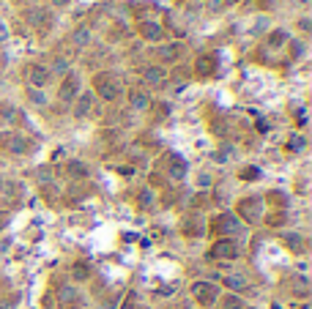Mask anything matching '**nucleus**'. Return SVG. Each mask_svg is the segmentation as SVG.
I'll return each mask as SVG.
<instances>
[{"label": "nucleus", "mask_w": 312, "mask_h": 309, "mask_svg": "<svg viewBox=\"0 0 312 309\" xmlns=\"http://www.w3.org/2000/svg\"><path fill=\"white\" fill-rule=\"evenodd\" d=\"M192 296H195V301L200 306H211V304H217V298H219V288L214 282H195L192 284Z\"/></svg>", "instance_id": "f257e3e1"}, {"label": "nucleus", "mask_w": 312, "mask_h": 309, "mask_svg": "<svg viewBox=\"0 0 312 309\" xmlns=\"http://www.w3.org/2000/svg\"><path fill=\"white\" fill-rule=\"evenodd\" d=\"M93 88H96V93H99L101 99H107V101H113V99L121 96V82H118L115 77H110V74H99V77H96Z\"/></svg>", "instance_id": "f03ea898"}, {"label": "nucleus", "mask_w": 312, "mask_h": 309, "mask_svg": "<svg viewBox=\"0 0 312 309\" xmlns=\"http://www.w3.org/2000/svg\"><path fill=\"white\" fill-rule=\"evenodd\" d=\"M238 216L246 219V222H258L263 216V200H260L258 194L244 197V200L238 203Z\"/></svg>", "instance_id": "7ed1b4c3"}, {"label": "nucleus", "mask_w": 312, "mask_h": 309, "mask_svg": "<svg viewBox=\"0 0 312 309\" xmlns=\"http://www.w3.org/2000/svg\"><path fill=\"white\" fill-rule=\"evenodd\" d=\"M211 257H219V260H233L238 257V247L230 238H222L214 244V249H211Z\"/></svg>", "instance_id": "20e7f679"}, {"label": "nucleus", "mask_w": 312, "mask_h": 309, "mask_svg": "<svg viewBox=\"0 0 312 309\" xmlns=\"http://www.w3.org/2000/svg\"><path fill=\"white\" fill-rule=\"evenodd\" d=\"M217 230L219 233H225V235H236L238 230H241V219L233 216V213H222V216H217Z\"/></svg>", "instance_id": "39448f33"}, {"label": "nucleus", "mask_w": 312, "mask_h": 309, "mask_svg": "<svg viewBox=\"0 0 312 309\" xmlns=\"http://www.w3.org/2000/svg\"><path fill=\"white\" fill-rule=\"evenodd\" d=\"M25 74H28V82L33 85V88H41V85L50 82V69H44V66H28Z\"/></svg>", "instance_id": "423d86ee"}, {"label": "nucleus", "mask_w": 312, "mask_h": 309, "mask_svg": "<svg viewBox=\"0 0 312 309\" xmlns=\"http://www.w3.org/2000/svg\"><path fill=\"white\" fill-rule=\"evenodd\" d=\"M167 175L175 178V181L186 175V162H183L178 153H170V156H167Z\"/></svg>", "instance_id": "0eeeda50"}, {"label": "nucleus", "mask_w": 312, "mask_h": 309, "mask_svg": "<svg viewBox=\"0 0 312 309\" xmlns=\"http://www.w3.org/2000/svg\"><path fill=\"white\" fill-rule=\"evenodd\" d=\"M77 91H79V77L77 74H69L66 80H63V85H60V93L58 96L63 99V101H71L77 96Z\"/></svg>", "instance_id": "6e6552de"}, {"label": "nucleus", "mask_w": 312, "mask_h": 309, "mask_svg": "<svg viewBox=\"0 0 312 309\" xmlns=\"http://www.w3.org/2000/svg\"><path fill=\"white\" fill-rule=\"evenodd\" d=\"M58 304L63 309H69L71 304H77V288H74V284H63V288L58 290Z\"/></svg>", "instance_id": "1a4fd4ad"}, {"label": "nucleus", "mask_w": 312, "mask_h": 309, "mask_svg": "<svg viewBox=\"0 0 312 309\" xmlns=\"http://www.w3.org/2000/svg\"><path fill=\"white\" fill-rule=\"evenodd\" d=\"M140 33L145 38H151V41H156V38H162V25H159V22H142Z\"/></svg>", "instance_id": "9d476101"}, {"label": "nucleus", "mask_w": 312, "mask_h": 309, "mask_svg": "<svg viewBox=\"0 0 312 309\" xmlns=\"http://www.w3.org/2000/svg\"><path fill=\"white\" fill-rule=\"evenodd\" d=\"M91 107H93V93H82V99H79V104H77V109H74V115H77V118H88Z\"/></svg>", "instance_id": "9b49d317"}, {"label": "nucleus", "mask_w": 312, "mask_h": 309, "mask_svg": "<svg viewBox=\"0 0 312 309\" xmlns=\"http://www.w3.org/2000/svg\"><path fill=\"white\" fill-rule=\"evenodd\" d=\"M66 172H69V178H85V175H88V167H85L82 162L71 159V162L66 164Z\"/></svg>", "instance_id": "f8f14e48"}, {"label": "nucleus", "mask_w": 312, "mask_h": 309, "mask_svg": "<svg viewBox=\"0 0 312 309\" xmlns=\"http://www.w3.org/2000/svg\"><path fill=\"white\" fill-rule=\"evenodd\" d=\"M222 284H225L227 290L238 293V290H244V288H246V279H244V276H225V279H222Z\"/></svg>", "instance_id": "ddd939ff"}, {"label": "nucleus", "mask_w": 312, "mask_h": 309, "mask_svg": "<svg viewBox=\"0 0 312 309\" xmlns=\"http://www.w3.org/2000/svg\"><path fill=\"white\" fill-rule=\"evenodd\" d=\"M219 309H244V301L236 296V293H227L225 298H222V306Z\"/></svg>", "instance_id": "4468645a"}, {"label": "nucleus", "mask_w": 312, "mask_h": 309, "mask_svg": "<svg viewBox=\"0 0 312 309\" xmlns=\"http://www.w3.org/2000/svg\"><path fill=\"white\" fill-rule=\"evenodd\" d=\"M285 247L293 249V252H304V238L296 235V233H290V235H285Z\"/></svg>", "instance_id": "2eb2a0df"}, {"label": "nucleus", "mask_w": 312, "mask_h": 309, "mask_svg": "<svg viewBox=\"0 0 312 309\" xmlns=\"http://www.w3.org/2000/svg\"><path fill=\"white\" fill-rule=\"evenodd\" d=\"M148 104H151V101H148V96H145L142 91H134V93H132V107H134V109H145Z\"/></svg>", "instance_id": "dca6fc26"}, {"label": "nucleus", "mask_w": 312, "mask_h": 309, "mask_svg": "<svg viewBox=\"0 0 312 309\" xmlns=\"http://www.w3.org/2000/svg\"><path fill=\"white\" fill-rule=\"evenodd\" d=\"M71 276H74L77 282H82V279H88V276H91V271H88L85 263H74V268H71Z\"/></svg>", "instance_id": "f3484780"}, {"label": "nucleus", "mask_w": 312, "mask_h": 309, "mask_svg": "<svg viewBox=\"0 0 312 309\" xmlns=\"http://www.w3.org/2000/svg\"><path fill=\"white\" fill-rule=\"evenodd\" d=\"M145 80L148 82H162L164 80V69H156V66L145 69Z\"/></svg>", "instance_id": "a211bd4d"}, {"label": "nucleus", "mask_w": 312, "mask_h": 309, "mask_svg": "<svg viewBox=\"0 0 312 309\" xmlns=\"http://www.w3.org/2000/svg\"><path fill=\"white\" fill-rule=\"evenodd\" d=\"M137 203H140V208H151V205H154V194H151V189H140Z\"/></svg>", "instance_id": "6ab92c4d"}, {"label": "nucleus", "mask_w": 312, "mask_h": 309, "mask_svg": "<svg viewBox=\"0 0 312 309\" xmlns=\"http://www.w3.org/2000/svg\"><path fill=\"white\" fill-rule=\"evenodd\" d=\"M197 71H200V74H211V71H214V58H208V55H205V58H200L197 60Z\"/></svg>", "instance_id": "aec40b11"}, {"label": "nucleus", "mask_w": 312, "mask_h": 309, "mask_svg": "<svg viewBox=\"0 0 312 309\" xmlns=\"http://www.w3.org/2000/svg\"><path fill=\"white\" fill-rule=\"evenodd\" d=\"M44 19H47V14H44L41 9L28 11V22H33V25H44Z\"/></svg>", "instance_id": "412c9836"}, {"label": "nucleus", "mask_w": 312, "mask_h": 309, "mask_svg": "<svg viewBox=\"0 0 312 309\" xmlns=\"http://www.w3.org/2000/svg\"><path fill=\"white\" fill-rule=\"evenodd\" d=\"M293 284H296V293H299V296H307V293H309V288H307V279H304V276H296V279H293Z\"/></svg>", "instance_id": "4be33fe9"}, {"label": "nucleus", "mask_w": 312, "mask_h": 309, "mask_svg": "<svg viewBox=\"0 0 312 309\" xmlns=\"http://www.w3.org/2000/svg\"><path fill=\"white\" fill-rule=\"evenodd\" d=\"M71 41H74V44H85L88 41V28H77L74 36H71Z\"/></svg>", "instance_id": "5701e85b"}, {"label": "nucleus", "mask_w": 312, "mask_h": 309, "mask_svg": "<svg viewBox=\"0 0 312 309\" xmlns=\"http://www.w3.org/2000/svg\"><path fill=\"white\" fill-rule=\"evenodd\" d=\"M258 175H260V170H258V167H246V170H241V178H244V181H255Z\"/></svg>", "instance_id": "b1692460"}, {"label": "nucleus", "mask_w": 312, "mask_h": 309, "mask_svg": "<svg viewBox=\"0 0 312 309\" xmlns=\"http://www.w3.org/2000/svg\"><path fill=\"white\" fill-rule=\"evenodd\" d=\"M175 52H178L175 47H162V50H159V55H162L164 60H173V58H175Z\"/></svg>", "instance_id": "393cba45"}, {"label": "nucleus", "mask_w": 312, "mask_h": 309, "mask_svg": "<svg viewBox=\"0 0 312 309\" xmlns=\"http://www.w3.org/2000/svg\"><path fill=\"white\" fill-rule=\"evenodd\" d=\"M287 148H290V150H301L304 148V140L301 137H293L290 142H287Z\"/></svg>", "instance_id": "a878e982"}, {"label": "nucleus", "mask_w": 312, "mask_h": 309, "mask_svg": "<svg viewBox=\"0 0 312 309\" xmlns=\"http://www.w3.org/2000/svg\"><path fill=\"white\" fill-rule=\"evenodd\" d=\"M121 309H137V304H134V296H129V298H126Z\"/></svg>", "instance_id": "bb28decb"}, {"label": "nucleus", "mask_w": 312, "mask_h": 309, "mask_svg": "<svg viewBox=\"0 0 312 309\" xmlns=\"http://www.w3.org/2000/svg\"><path fill=\"white\" fill-rule=\"evenodd\" d=\"M30 99H33L36 104H41V101H44V96H41V93H38V91H33V93H30Z\"/></svg>", "instance_id": "cd10ccee"}, {"label": "nucleus", "mask_w": 312, "mask_h": 309, "mask_svg": "<svg viewBox=\"0 0 312 309\" xmlns=\"http://www.w3.org/2000/svg\"><path fill=\"white\" fill-rule=\"evenodd\" d=\"M279 41H285V33H274V36H271V44H279Z\"/></svg>", "instance_id": "c85d7f7f"}, {"label": "nucleus", "mask_w": 312, "mask_h": 309, "mask_svg": "<svg viewBox=\"0 0 312 309\" xmlns=\"http://www.w3.org/2000/svg\"><path fill=\"white\" fill-rule=\"evenodd\" d=\"M52 3H55V6H63V3H66V0H52Z\"/></svg>", "instance_id": "c756f323"}, {"label": "nucleus", "mask_w": 312, "mask_h": 309, "mask_svg": "<svg viewBox=\"0 0 312 309\" xmlns=\"http://www.w3.org/2000/svg\"><path fill=\"white\" fill-rule=\"evenodd\" d=\"M244 309H255V306H244Z\"/></svg>", "instance_id": "7c9ffc66"}]
</instances>
